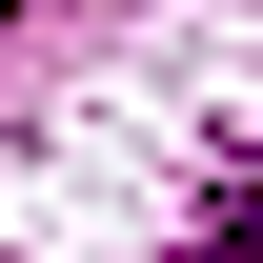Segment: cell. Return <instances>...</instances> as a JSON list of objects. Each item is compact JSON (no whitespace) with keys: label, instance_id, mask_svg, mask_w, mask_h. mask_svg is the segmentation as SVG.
Instances as JSON below:
<instances>
[{"label":"cell","instance_id":"1","mask_svg":"<svg viewBox=\"0 0 263 263\" xmlns=\"http://www.w3.org/2000/svg\"><path fill=\"white\" fill-rule=\"evenodd\" d=\"M202 263H263V202H223V223H202Z\"/></svg>","mask_w":263,"mask_h":263}]
</instances>
